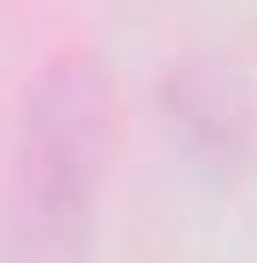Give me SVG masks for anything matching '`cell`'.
<instances>
[{"mask_svg": "<svg viewBox=\"0 0 257 263\" xmlns=\"http://www.w3.org/2000/svg\"><path fill=\"white\" fill-rule=\"evenodd\" d=\"M166 123L202 172L233 178L251 159V98L227 62H178L166 73Z\"/></svg>", "mask_w": 257, "mask_h": 263, "instance_id": "2", "label": "cell"}, {"mask_svg": "<svg viewBox=\"0 0 257 263\" xmlns=\"http://www.w3.org/2000/svg\"><path fill=\"white\" fill-rule=\"evenodd\" d=\"M104 165H111V80L92 49H67L37 67V80L19 98L12 172H6V257H92Z\"/></svg>", "mask_w": 257, "mask_h": 263, "instance_id": "1", "label": "cell"}]
</instances>
